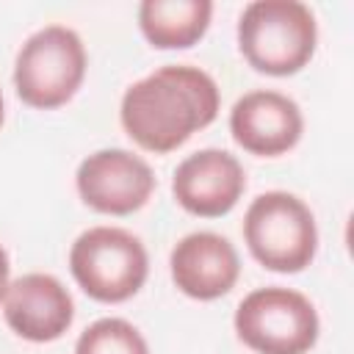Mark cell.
<instances>
[{
	"label": "cell",
	"mask_w": 354,
	"mask_h": 354,
	"mask_svg": "<svg viewBox=\"0 0 354 354\" xmlns=\"http://www.w3.org/2000/svg\"><path fill=\"white\" fill-rule=\"evenodd\" d=\"M8 285H11V263H8L6 249L0 246V304H3V299H6Z\"/></svg>",
	"instance_id": "cell-14"
},
{
	"label": "cell",
	"mask_w": 354,
	"mask_h": 354,
	"mask_svg": "<svg viewBox=\"0 0 354 354\" xmlns=\"http://www.w3.org/2000/svg\"><path fill=\"white\" fill-rule=\"evenodd\" d=\"M246 191V171L227 149H199L188 155L171 177L177 205L202 218L227 216Z\"/></svg>",
	"instance_id": "cell-8"
},
{
	"label": "cell",
	"mask_w": 354,
	"mask_h": 354,
	"mask_svg": "<svg viewBox=\"0 0 354 354\" xmlns=\"http://www.w3.org/2000/svg\"><path fill=\"white\" fill-rule=\"evenodd\" d=\"M235 332L257 354H307L318 340L321 321L304 293L268 285L241 299Z\"/></svg>",
	"instance_id": "cell-6"
},
{
	"label": "cell",
	"mask_w": 354,
	"mask_h": 354,
	"mask_svg": "<svg viewBox=\"0 0 354 354\" xmlns=\"http://www.w3.org/2000/svg\"><path fill=\"white\" fill-rule=\"evenodd\" d=\"M6 324L30 343L58 340L75 321V301L64 282L53 274H22L17 277L3 299Z\"/></svg>",
	"instance_id": "cell-10"
},
{
	"label": "cell",
	"mask_w": 354,
	"mask_h": 354,
	"mask_svg": "<svg viewBox=\"0 0 354 354\" xmlns=\"http://www.w3.org/2000/svg\"><path fill=\"white\" fill-rule=\"evenodd\" d=\"M243 241L263 268L299 274L315 260L318 252L315 216L296 194L266 191L246 207Z\"/></svg>",
	"instance_id": "cell-3"
},
{
	"label": "cell",
	"mask_w": 354,
	"mask_h": 354,
	"mask_svg": "<svg viewBox=\"0 0 354 354\" xmlns=\"http://www.w3.org/2000/svg\"><path fill=\"white\" fill-rule=\"evenodd\" d=\"M83 39L66 25H44L30 33L14 61L17 97L39 111L66 105L86 77Z\"/></svg>",
	"instance_id": "cell-4"
},
{
	"label": "cell",
	"mask_w": 354,
	"mask_h": 354,
	"mask_svg": "<svg viewBox=\"0 0 354 354\" xmlns=\"http://www.w3.org/2000/svg\"><path fill=\"white\" fill-rule=\"evenodd\" d=\"M169 268L174 285L185 296L196 301H213L235 288L241 277V257L224 235L202 230L177 241Z\"/></svg>",
	"instance_id": "cell-11"
},
{
	"label": "cell",
	"mask_w": 354,
	"mask_h": 354,
	"mask_svg": "<svg viewBox=\"0 0 354 354\" xmlns=\"http://www.w3.org/2000/svg\"><path fill=\"white\" fill-rule=\"evenodd\" d=\"M69 271L86 296L119 304L147 282L149 257L133 232L122 227H88L69 249Z\"/></svg>",
	"instance_id": "cell-5"
},
{
	"label": "cell",
	"mask_w": 354,
	"mask_h": 354,
	"mask_svg": "<svg viewBox=\"0 0 354 354\" xmlns=\"http://www.w3.org/2000/svg\"><path fill=\"white\" fill-rule=\"evenodd\" d=\"M216 80L188 64H166L127 86L119 105L124 133L147 152L166 155L218 116Z\"/></svg>",
	"instance_id": "cell-1"
},
{
	"label": "cell",
	"mask_w": 354,
	"mask_h": 354,
	"mask_svg": "<svg viewBox=\"0 0 354 354\" xmlns=\"http://www.w3.org/2000/svg\"><path fill=\"white\" fill-rule=\"evenodd\" d=\"M318 22L299 0H254L238 19V50L263 75L288 77L315 55Z\"/></svg>",
	"instance_id": "cell-2"
},
{
	"label": "cell",
	"mask_w": 354,
	"mask_h": 354,
	"mask_svg": "<svg viewBox=\"0 0 354 354\" xmlns=\"http://www.w3.org/2000/svg\"><path fill=\"white\" fill-rule=\"evenodd\" d=\"M3 119H6V102H3V91H0V127H3Z\"/></svg>",
	"instance_id": "cell-15"
},
{
	"label": "cell",
	"mask_w": 354,
	"mask_h": 354,
	"mask_svg": "<svg viewBox=\"0 0 354 354\" xmlns=\"http://www.w3.org/2000/svg\"><path fill=\"white\" fill-rule=\"evenodd\" d=\"M75 354H149V346L130 321L100 318L80 332Z\"/></svg>",
	"instance_id": "cell-13"
},
{
	"label": "cell",
	"mask_w": 354,
	"mask_h": 354,
	"mask_svg": "<svg viewBox=\"0 0 354 354\" xmlns=\"http://www.w3.org/2000/svg\"><path fill=\"white\" fill-rule=\"evenodd\" d=\"M210 0H144L138 6V28L158 50L194 47L210 28Z\"/></svg>",
	"instance_id": "cell-12"
},
{
	"label": "cell",
	"mask_w": 354,
	"mask_h": 354,
	"mask_svg": "<svg viewBox=\"0 0 354 354\" xmlns=\"http://www.w3.org/2000/svg\"><path fill=\"white\" fill-rule=\"evenodd\" d=\"M230 133L249 155L277 158L299 144L304 133V116L296 100L288 94L257 88L235 100L230 111Z\"/></svg>",
	"instance_id": "cell-9"
},
{
	"label": "cell",
	"mask_w": 354,
	"mask_h": 354,
	"mask_svg": "<svg viewBox=\"0 0 354 354\" xmlns=\"http://www.w3.org/2000/svg\"><path fill=\"white\" fill-rule=\"evenodd\" d=\"M75 188L91 210L105 216H127L149 202L155 174L149 163L130 149H97L80 160Z\"/></svg>",
	"instance_id": "cell-7"
}]
</instances>
